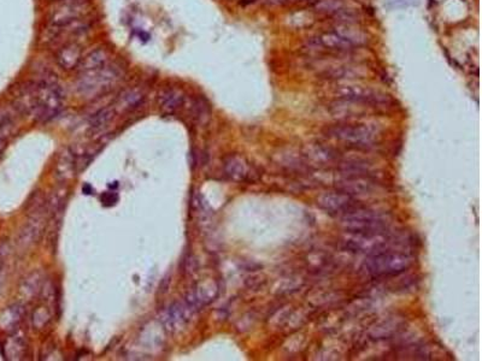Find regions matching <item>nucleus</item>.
<instances>
[{
    "label": "nucleus",
    "mask_w": 482,
    "mask_h": 361,
    "mask_svg": "<svg viewBox=\"0 0 482 361\" xmlns=\"http://www.w3.org/2000/svg\"><path fill=\"white\" fill-rule=\"evenodd\" d=\"M113 107H105V109L99 110L95 115L92 117L91 119V128L94 130H99V129L104 128L105 125L109 124V122L113 117Z\"/></svg>",
    "instance_id": "a878e982"
},
{
    "label": "nucleus",
    "mask_w": 482,
    "mask_h": 361,
    "mask_svg": "<svg viewBox=\"0 0 482 361\" xmlns=\"http://www.w3.org/2000/svg\"><path fill=\"white\" fill-rule=\"evenodd\" d=\"M107 64H109V53H107V51L104 48H98L89 52L87 55L82 58L79 69L81 74L92 73L103 69Z\"/></svg>",
    "instance_id": "dca6fc26"
},
{
    "label": "nucleus",
    "mask_w": 482,
    "mask_h": 361,
    "mask_svg": "<svg viewBox=\"0 0 482 361\" xmlns=\"http://www.w3.org/2000/svg\"><path fill=\"white\" fill-rule=\"evenodd\" d=\"M42 230H44V218L41 215V211L34 212L33 217L21 231L18 242L23 247L32 246L41 237Z\"/></svg>",
    "instance_id": "4468645a"
},
{
    "label": "nucleus",
    "mask_w": 482,
    "mask_h": 361,
    "mask_svg": "<svg viewBox=\"0 0 482 361\" xmlns=\"http://www.w3.org/2000/svg\"><path fill=\"white\" fill-rule=\"evenodd\" d=\"M317 205L327 213L332 215H341L356 207L359 203L353 196L336 190L333 193L323 194L322 196L318 197Z\"/></svg>",
    "instance_id": "9d476101"
},
{
    "label": "nucleus",
    "mask_w": 482,
    "mask_h": 361,
    "mask_svg": "<svg viewBox=\"0 0 482 361\" xmlns=\"http://www.w3.org/2000/svg\"><path fill=\"white\" fill-rule=\"evenodd\" d=\"M24 314L23 307L21 305H14L8 307L0 314V329L4 331H12L20 325Z\"/></svg>",
    "instance_id": "6ab92c4d"
},
{
    "label": "nucleus",
    "mask_w": 482,
    "mask_h": 361,
    "mask_svg": "<svg viewBox=\"0 0 482 361\" xmlns=\"http://www.w3.org/2000/svg\"><path fill=\"white\" fill-rule=\"evenodd\" d=\"M334 32L338 33L339 35L342 36L345 40H347L348 42H351L354 47H356V46L363 45L364 42L367 41L366 35H364L359 29H356V28L348 22L336 26Z\"/></svg>",
    "instance_id": "412c9836"
},
{
    "label": "nucleus",
    "mask_w": 482,
    "mask_h": 361,
    "mask_svg": "<svg viewBox=\"0 0 482 361\" xmlns=\"http://www.w3.org/2000/svg\"><path fill=\"white\" fill-rule=\"evenodd\" d=\"M257 2V0H240V3L243 5H249V4H253V3H256Z\"/></svg>",
    "instance_id": "473e14b6"
},
{
    "label": "nucleus",
    "mask_w": 482,
    "mask_h": 361,
    "mask_svg": "<svg viewBox=\"0 0 482 361\" xmlns=\"http://www.w3.org/2000/svg\"><path fill=\"white\" fill-rule=\"evenodd\" d=\"M412 265V258L405 252L385 251L370 254L364 261V271L374 278H382V277H394L398 274L404 273Z\"/></svg>",
    "instance_id": "f257e3e1"
},
{
    "label": "nucleus",
    "mask_w": 482,
    "mask_h": 361,
    "mask_svg": "<svg viewBox=\"0 0 482 361\" xmlns=\"http://www.w3.org/2000/svg\"><path fill=\"white\" fill-rule=\"evenodd\" d=\"M287 0H269V3H273V4H279V3H285Z\"/></svg>",
    "instance_id": "72a5a7b5"
},
{
    "label": "nucleus",
    "mask_w": 482,
    "mask_h": 361,
    "mask_svg": "<svg viewBox=\"0 0 482 361\" xmlns=\"http://www.w3.org/2000/svg\"><path fill=\"white\" fill-rule=\"evenodd\" d=\"M6 146V142H5V140L4 138H3L2 136H0V153L3 152V151H4V148Z\"/></svg>",
    "instance_id": "2f4dec72"
},
{
    "label": "nucleus",
    "mask_w": 482,
    "mask_h": 361,
    "mask_svg": "<svg viewBox=\"0 0 482 361\" xmlns=\"http://www.w3.org/2000/svg\"><path fill=\"white\" fill-rule=\"evenodd\" d=\"M122 79V70L118 65H105L97 71L85 73L80 75L76 83L77 91L85 97H97L106 93Z\"/></svg>",
    "instance_id": "7ed1b4c3"
},
{
    "label": "nucleus",
    "mask_w": 482,
    "mask_h": 361,
    "mask_svg": "<svg viewBox=\"0 0 482 361\" xmlns=\"http://www.w3.org/2000/svg\"><path fill=\"white\" fill-rule=\"evenodd\" d=\"M44 283L45 282L40 272L30 273L27 278H24L23 283L20 286V294L23 298V300L29 301L35 296H38L41 293Z\"/></svg>",
    "instance_id": "a211bd4d"
},
{
    "label": "nucleus",
    "mask_w": 482,
    "mask_h": 361,
    "mask_svg": "<svg viewBox=\"0 0 482 361\" xmlns=\"http://www.w3.org/2000/svg\"><path fill=\"white\" fill-rule=\"evenodd\" d=\"M336 97L340 100L347 103L372 105V106H387L392 103L387 94L375 91L369 87L358 85H342L335 91Z\"/></svg>",
    "instance_id": "0eeeda50"
},
{
    "label": "nucleus",
    "mask_w": 482,
    "mask_h": 361,
    "mask_svg": "<svg viewBox=\"0 0 482 361\" xmlns=\"http://www.w3.org/2000/svg\"><path fill=\"white\" fill-rule=\"evenodd\" d=\"M346 233L378 234L388 230L389 215L385 212L358 205L340 215Z\"/></svg>",
    "instance_id": "f03ea898"
},
{
    "label": "nucleus",
    "mask_w": 482,
    "mask_h": 361,
    "mask_svg": "<svg viewBox=\"0 0 482 361\" xmlns=\"http://www.w3.org/2000/svg\"><path fill=\"white\" fill-rule=\"evenodd\" d=\"M52 319V311L45 305H41L34 310L32 314V325L34 329L42 330L48 325Z\"/></svg>",
    "instance_id": "5701e85b"
},
{
    "label": "nucleus",
    "mask_w": 482,
    "mask_h": 361,
    "mask_svg": "<svg viewBox=\"0 0 482 361\" xmlns=\"http://www.w3.org/2000/svg\"><path fill=\"white\" fill-rule=\"evenodd\" d=\"M117 200H118V196H117L116 193H106L104 194V196H101V201L105 206H111L113 203H116Z\"/></svg>",
    "instance_id": "c756f323"
},
{
    "label": "nucleus",
    "mask_w": 482,
    "mask_h": 361,
    "mask_svg": "<svg viewBox=\"0 0 482 361\" xmlns=\"http://www.w3.org/2000/svg\"><path fill=\"white\" fill-rule=\"evenodd\" d=\"M192 117L197 122L204 123L209 119L210 117V107L208 103L202 98L194 99L192 103Z\"/></svg>",
    "instance_id": "393cba45"
},
{
    "label": "nucleus",
    "mask_w": 482,
    "mask_h": 361,
    "mask_svg": "<svg viewBox=\"0 0 482 361\" xmlns=\"http://www.w3.org/2000/svg\"><path fill=\"white\" fill-rule=\"evenodd\" d=\"M358 75L352 70V67H345V66H339V67H333L330 71L327 73V76L328 79H353V76Z\"/></svg>",
    "instance_id": "cd10ccee"
},
{
    "label": "nucleus",
    "mask_w": 482,
    "mask_h": 361,
    "mask_svg": "<svg viewBox=\"0 0 482 361\" xmlns=\"http://www.w3.org/2000/svg\"><path fill=\"white\" fill-rule=\"evenodd\" d=\"M196 311L188 306L185 302H174L160 312L159 322L162 323L163 328L170 334H176L184 330L185 326L190 323Z\"/></svg>",
    "instance_id": "6e6552de"
},
{
    "label": "nucleus",
    "mask_w": 482,
    "mask_h": 361,
    "mask_svg": "<svg viewBox=\"0 0 482 361\" xmlns=\"http://www.w3.org/2000/svg\"><path fill=\"white\" fill-rule=\"evenodd\" d=\"M27 354V342L22 335L15 334L6 339L4 355L8 360H21Z\"/></svg>",
    "instance_id": "f3484780"
},
{
    "label": "nucleus",
    "mask_w": 482,
    "mask_h": 361,
    "mask_svg": "<svg viewBox=\"0 0 482 361\" xmlns=\"http://www.w3.org/2000/svg\"><path fill=\"white\" fill-rule=\"evenodd\" d=\"M392 242L393 239L389 235L388 230L378 234L347 233V235L342 239L345 249L354 253H368V254L385 251Z\"/></svg>",
    "instance_id": "423d86ee"
},
{
    "label": "nucleus",
    "mask_w": 482,
    "mask_h": 361,
    "mask_svg": "<svg viewBox=\"0 0 482 361\" xmlns=\"http://www.w3.org/2000/svg\"><path fill=\"white\" fill-rule=\"evenodd\" d=\"M86 9V0H61L49 15V22L53 27L68 24L82 17Z\"/></svg>",
    "instance_id": "1a4fd4ad"
},
{
    "label": "nucleus",
    "mask_w": 482,
    "mask_h": 361,
    "mask_svg": "<svg viewBox=\"0 0 482 361\" xmlns=\"http://www.w3.org/2000/svg\"><path fill=\"white\" fill-rule=\"evenodd\" d=\"M327 136L353 145L356 147H368L376 140V131L367 124H352V123H339L327 128Z\"/></svg>",
    "instance_id": "39448f33"
},
{
    "label": "nucleus",
    "mask_w": 482,
    "mask_h": 361,
    "mask_svg": "<svg viewBox=\"0 0 482 361\" xmlns=\"http://www.w3.org/2000/svg\"><path fill=\"white\" fill-rule=\"evenodd\" d=\"M397 330V323L392 324L391 322H385L373 329L372 336H374V338H388L389 336L395 334Z\"/></svg>",
    "instance_id": "bb28decb"
},
{
    "label": "nucleus",
    "mask_w": 482,
    "mask_h": 361,
    "mask_svg": "<svg viewBox=\"0 0 482 361\" xmlns=\"http://www.w3.org/2000/svg\"><path fill=\"white\" fill-rule=\"evenodd\" d=\"M218 283L215 279H204L198 283L192 292L187 295L186 302L188 306L192 307L196 312H198L202 307L215 301L218 296Z\"/></svg>",
    "instance_id": "9b49d317"
},
{
    "label": "nucleus",
    "mask_w": 482,
    "mask_h": 361,
    "mask_svg": "<svg viewBox=\"0 0 482 361\" xmlns=\"http://www.w3.org/2000/svg\"><path fill=\"white\" fill-rule=\"evenodd\" d=\"M82 192L85 193V194H92V192H93V189H92L89 184H86V186L82 188Z\"/></svg>",
    "instance_id": "7c9ffc66"
},
{
    "label": "nucleus",
    "mask_w": 482,
    "mask_h": 361,
    "mask_svg": "<svg viewBox=\"0 0 482 361\" xmlns=\"http://www.w3.org/2000/svg\"><path fill=\"white\" fill-rule=\"evenodd\" d=\"M77 163L75 160V156L72 152H66L62 154L59 162H58L57 171L58 175L63 176L64 178L72 177L74 171H75Z\"/></svg>",
    "instance_id": "b1692460"
},
{
    "label": "nucleus",
    "mask_w": 482,
    "mask_h": 361,
    "mask_svg": "<svg viewBox=\"0 0 482 361\" xmlns=\"http://www.w3.org/2000/svg\"><path fill=\"white\" fill-rule=\"evenodd\" d=\"M144 93L139 89H129L120 95L119 100L117 101L116 106H118L123 111H131L140 106L144 101Z\"/></svg>",
    "instance_id": "4be33fe9"
},
{
    "label": "nucleus",
    "mask_w": 482,
    "mask_h": 361,
    "mask_svg": "<svg viewBox=\"0 0 482 361\" xmlns=\"http://www.w3.org/2000/svg\"><path fill=\"white\" fill-rule=\"evenodd\" d=\"M159 107L163 112L174 113L185 104V94L181 89L165 88L159 93Z\"/></svg>",
    "instance_id": "2eb2a0df"
},
{
    "label": "nucleus",
    "mask_w": 482,
    "mask_h": 361,
    "mask_svg": "<svg viewBox=\"0 0 482 361\" xmlns=\"http://www.w3.org/2000/svg\"><path fill=\"white\" fill-rule=\"evenodd\" d=\"M35 88L36 105L33 115L40 122H47L59 113L64 94L55 80H42Z\"/></svg>",
    "instance_id": "20e7f679"
},
{
    "label": "nucleus",
    "mask_w": 482,
    "mask_h": 361,
    "mask_svg": "<svg viewBox=\"0 0 482 361\" xmlns=\"http://www.w3.org/2000/svg\"><path fill=\"white\" fill-rule=\"evenodd\" d=\"M82 51L75 42H68L58 49L55 53V61L63 70L77 69L82 60Z\"/></svg>",
    "instance_id": "ddd939ff"
},
{
    "label": "nucleus",
    "mask_w": 482,
    "mask_h": 361,
    "mask_svg": "<svg viewBox=\"0 0 482 361\" xmlns=\"http://www.w3.org/2000/svg\"><path fill=\"white\" fill-rule=\"evenodd\" d=\"M317 40L318 44L323 46L324 48L333 49V51H351V49L354 48V46L351 42H348L347 40H345L335 32L321 34Z\"/></svg>",
    "instance_id": "aec40b11"
},
{
    "label": "nucleus",
    "mask_w": 482,
    "mask_h": 361,
    "mask_svg": "<svg viewBox=\"0 0 482 361\" xmlns=\"http://www.w3.org/2000/svg\"><path fill=\"white\" fill-rule=\"evenodd\" d=\"M223 171L228 178L235 182L250 181L255 175L252 166L239 154H230L224 159Z\"/></svg>",
    "instance_id": "f8f14e48"
},
{
    "label": "nucleus",
    "mask_w": 482,
    "mask_h": 361,
    "mask_svg": "<svg viewBox=\"0 0 482 361\" xmlns=\"http://www.w3.org/2000/svg\"><path fill=\"white\" fill-rule=\"evenodd\" d=\"M419 0H386L385 5L388 9H404L409 6L417 5Z\"/></svg>",
    "instance_id": "c85d7f7f"
}]
</instances>
